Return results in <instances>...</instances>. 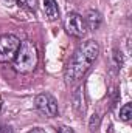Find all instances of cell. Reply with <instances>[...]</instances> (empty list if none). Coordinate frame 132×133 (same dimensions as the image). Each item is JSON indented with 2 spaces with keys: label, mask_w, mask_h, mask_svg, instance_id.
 I'll return each mask as SVG.
<instances>
[{
  "label": "cell",
  "mask_w": 132,
  "mask_h": 133,
  "mask_svg": "<svg viewBox=\"0 0 132 133\" xmlns=\"http://www.w3.org/2000/svg\"><path fill=\"white\" fill-rule=\"evenodd\" d=\"M34 105H36V110L45 118H55L58 115V102L48 93L37 95L34 99Z\"/></svg>",
  "instance_id": "obj_4"
},
{
  "label": "cell",
  "mask_w": 132,
  "mask_h": 133,
  "mask_svg": "<svg viewBox=\"0 0 132 133\" xmlns=\"http://www.w3.org/2000/svg\"><path fill=\"white\" fill-rule=\"evenodd\" d=\"M0 133H14V132H13L11 129H5V130H2Z\"/></svg>",
  "instance_id": "obj_15"
},
{
  "label": "cell",
  "mask_w": 132,
  "mask_h": 133,
  "mask_svg": "<svg viewBox=\"0 0 132 133\" xmlns=\"http://www.w3.org/2000/svg\"><path fill=\"white\" fill-rule=\"evenodd\" d=\"M59 133H75V132H73V129H70V127H61V129H59Z\"/></svg>",
  "instance_id": "obj_13"
},
{
  "label": "cell",
  "mask_w": 132,
  "mask_h": 133,
  "mask_svg": "<svg viewBox=\"0 0 132 133\" xmlns=\"http://www.w3.org/2000/svg\"><path fill=\"white\" fill-rule=\"evenodd\" d=\"M28 133H45V130H42V129H39V127H36L33 130H30Z\"/></svg>",
  "instance_id": "obj_14"
},
{
  "label": "cell",
  "mask_w": 132,
  "mask_h": 133,
  "mask_svg": "<svg viewBox=\"0 0 132 133\" xmlns=\"http://www.w3.org/2000/svg\"><path fill=\"white\" fill-rule=\"evenodd\" d=\"M19 46H20L19 37H16L13 34H3V36H0V62L2 64L11 62L14 59Z\"/></svg>",
  "instance_id": "obj_3"
},
{
  "label": "cell",
  "mask_w": 132,
  "mask_h": 133,
  "mask_svg": "<svg viewBox=\"0 0 132 133\" xmlns=\"http://www.w3.org/2000/svg\"><path fill=\"white\" fill-rule=\"evenodd\" d=\"M19 2H20V3H23V5H25V6H28V8H30V9H36V0H19Z\"/></svg>",
  "instance_id": "obj_12"
},
{
  "label": "cell",
  "mask_w": 132,
  "mask_h": 133,
  "mask_svg": "<svg viewBox=\"0 0 132 133\" xmlns=\"http://www.w3.org/2000/svg\"><path fill=\"white\" fill-rule=\"evenodd\" d=\"M112 61H113V66L115 70H120L123 65V57H121V51L118 50H113V54H112Z\"/></svg>",
  "instance_id": "obj_10"
},
{
  "label": "cell",
  "mask_w": 132,
  "mask_h": 133,
  "mask_svg": "<svg viewBox=\"0 0 132 133\" xmlns=\"http://www.w3.org/2000/svg\"><path fill=\"white\" fill-rule=\"evenodd\" d=\"M131 118H132V105L131 104H124L120 108V119L124 121V122H129Z\"/></svg>",
  "instance_id": "obj_9"
},
{
  "label": "cell",
  "mask_w": 132,
  "mask_h": 133,
  "mask_svg": "<svg viewBox=\"0 0 132 133\" xmlns=\"http://www.w3.org/2000/svg\"><path fill=\"white\" fill-rule=\"evenodd\" d=\"M98 125H99V116L95 113V115L92 116V119H90V130L95 132V130L98 129Z\"/></svg>",
  "instance_id": "obj_11"
},
{
  "label": "cell",
  "mask_w": 132,
  "mask_h": 133,
  "mask_svg": "<svg viewBox=\"0 0 132 133\" xmlns=\"http://www.w3.org/2000/svg\"><path fill=\"white\" fill-rule=\"evenodd\" d=\"M84 20H86L87 28H90V30H97L99 25H101V22H103V17H101V14H99L98 11L90 9V11H87Z\"/></svg>",
  "instance_id": "obj_6"
},
{
  "label": "cell",
  "mask_w": 132,
  "mask_h": 133,
  "mask_svg": "<svg viewBox=\"0 0 132 133\" xmlns=\"http://www.w3.org/2000/svg\"><path fill=\"white\" fill-rule=\"evenodd\" d=\"M37 61H39V54H37L36 45L30 40H23V42H20V46L13 59V68L17 73L27 74L36 68Z\"/></svg>",
  "instance_id": "obj_2"
},
{
  "label": "cell",
  "mask_w": 132,
  "mask_h": 133,
  "mask_svg": "<svg viewBox=\"0 0 132 133\" xmlns=\"http://www.w3.org/2000/svg\"><path fill=\"white\" fill-rule=\"evenodd\" d=\"M44 11L48 20H56L59 17V8L56 0H44Z\"/></svg>",
  "instance_id": "obj_7"
},
{
  "label": "cell",
  "mask_w": 132,
  "mask_h": 133,
  "mask_svg": "<svg viewBox=\"0 0 132 133\" xmlns=\"http://www.w3.org/2000/svg\"><path fill=\"white\" fill-rule=\"evenodd\" d=\"M99 54V45L95 40H86L79 43V46L75 50L71 59L65 66V81L68 84L79 81L92 66L95 59Z\"/></svg>",
  "instance_id": "obj_1"
},
{
  "label": "cell",
  "mask_w": 132,
  "mask_h": 133,
  "mask_svg": "<svg viewBox=\"0 0 132 133\" xmlns=\"http://www.w3.org/2000/svg\"><path fill=\"white\" fill-rule=\"evenodd\" d=\"M73 105H75V110L78 115H84L86 111V104H84V93H82V88H78L76 93L73 95Z\"/></svg>",
  "instance_id": "obj_8"
},
{
  "label": "cell",
  "mask_w": 132,
  "mask_h": 133,
  "mask_svg": "<svg viewBox=\"0 0 132 133\" xmlns=\"http://www.w3.org/2000/svg\"><path fill=\"white\" fill-rule=\"evenodd\" d=\"M64 28H65L67 34L73 37H84L87 33V25H86L84 17L76 12L67 14L65 20H64Z\"/></svg>",
  "instance_id": "obj_5"
}]
</instances>
